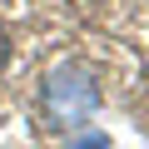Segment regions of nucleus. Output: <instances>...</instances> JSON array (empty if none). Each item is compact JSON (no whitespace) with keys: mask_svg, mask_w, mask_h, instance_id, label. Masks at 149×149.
Listing matches in <instances>:
<instances>
[{"mask_svg":"<svg viewBox=\"0 0 149 149\" xmlns=\"http://www.w3.org/2000/svg\"><path fill=\"white\" fill-rule=\"evenodd\" d=\"M100 104V90L85 80L80 70H55L45 85V114L50 124H85Z\"/></svg>","mask_w":149,"mask_h":149,"instance_id":"1","label":"nucleus"},{"mask_svg":"<svg viewBox=\"0 0 149 149\" xmlns=\"http://www.w3.org/2000/svg\"><path fill=\"white\" fill-rule=\"evenodd\" d=\"M70 149H109V139L104 134H85V139H74Z\"/></svg>","mask_w":149,"mask_h":149,"instance_id":"2","label":"nucleus"},{"mask_svg":"<svg viewBox=\"0 0 149 149\" xmlns=\"http://www.w3.org/2000/svg\"><path fill=\"white\" fill-rule=\"evenodd\" d=\"M5 60H10V35H5V25H0V70H5Z\"/></svg>","mask_w":149,"mask_h":149,"instance_id":"3","label":"nucleus"}]
</instances>
